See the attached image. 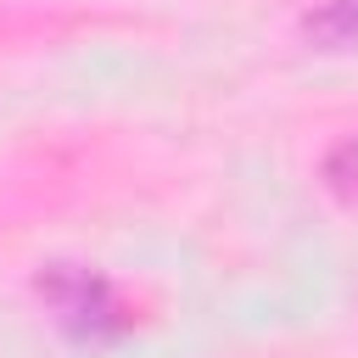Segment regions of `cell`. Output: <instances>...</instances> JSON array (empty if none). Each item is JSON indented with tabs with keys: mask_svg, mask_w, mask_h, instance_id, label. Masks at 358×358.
<instances>
[{
	"mask_svg": "<svg viewBox=\"0 0 358 358\" xmlns=\"http://www.w3.org/2000/svg\"><path fill=\"white\" fill-rule=\"evenodd\" d=\"M302 39L313 50H347V56H358V0H330V6L308 11Z\"/></svg>",
	"mask_w": 358,
	"mask_h": 358,
	"instance_id": "obj_2",
	"label": "cell"
},
{
	"mask_svg": "<svg viewBox=\"0 0 358 358\" xmlns=\"http://www.w3.org/2000/svg\"><path fill=\"white\" fill-rule=\"evenodd\" d=\"M34 291H39V302L50 308V319H56L73 341H112V336H123V324H129L117 291H112L95 268L50 263V268L34 280Z\"/></svg>",
	"mask_w": 358,
	"mask_h": 358,
	"instance_id": "obj_1",
	"label": "cell"
},
{
	"mask_svg": "<svg viewBox=\"0 0 358 358\" xmlns=\"http://www.w3.org/2000/svg\"><path fill=\"white\" fill-rule=\"evenodd\" d=\"M324 190L341 207H358V134H347L341 145H330V157H324Z\"/></svg>",
	"mask_w": 358,
	"mask_h": 358,
	"instance_id": "obj_3",
	"label": "cell"
}]
</instances>
